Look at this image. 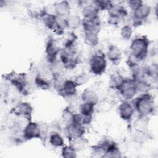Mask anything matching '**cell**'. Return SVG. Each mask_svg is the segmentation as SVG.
I'll list each match as a JSON object with an SVG mask.
<instances>
[{
  "mask_svg": "<svg viewBox=\"0 0 158 158\" xmlns=\"http://www.w3.org/2000/svg\"><path fill=\"white\" fill-rule=\"evenodd\" d=\"M81 99L85 102L96 104L98 101V96L95 91L90 89H86L81 94Z\"/></svg>",
  "mask_w": 158,
  "mask_h": 158,
  "instance_id": "2e32d148",
  "label": "cell"
},
{
  "mask_svg": "<svg viewBox=\"0 0 158 158\" xmlns=\"http://www.w3.org/2000/svg\"><path fill=\"white\" fill-rule=\"evenodd\" d=\"M67 133L70 138L73 139L82 136L85 133L84 125L70 123L66 128Z\"/></svg>",
  "mask_w": 158,
  "mask_h": 158,
  "instance_id": "8fae6325",
  "label": "cell"
},
{
  "mask_svg": "<svg viewBox=\"0 0 158 158\" xmlns=\"http://www.w3.org/2000/svg\"><path fill=\"white\" fill-rule=\"evenodd\" d=\"M56 15L60 17H67L70 15V6L67 1H61L54 5Z\"/></svg>",
  "mask_w": 158,
  "mask_h": 158,
  "instance_id": "7c38bea8",
  "label": "cell"
},
{
  "mask_svg": "<svg viewBox=\"0 0 158 158\" xmlns=\"http://www.w3.org/2000/svg\"><path fill=\"white\" fill-rule=\"evenodd\" d=\"M23 137L27 139L33 138H38L41 136V131L40 124L35 122H30L25 127L23 131Z\"/></svg>",
  "mask_w": 158,
  "mask_h": 158,
  "instance_id": "5b68a950",
  "label": "cell"
},
{
  "mask_svg": "<svg viewBox=\"0 0 158 158\" xmlns=\"http://www.w3.org/2000/svg\"><path fill=\"white\" fill-rule=\"evenodd\" d=\"M105 152V150L101 145L95 146L92 149V154L96 157H104Z\"/></svg>",
  "mask_w": 158,
  "mask_h": 158,
  "instance_id": "f546056e",
  "label": "cell"
},
{
  "mask_svg": "<svg viewBox=\"0 0 158 158\" xmlns=\"http://www.w3.org/2000/svg\"><path fill=\"white\" fill-rule=\"evenodd\" d=\"M128 4L130 8L134 11L140 5H141L143 4V2L139 0H131V1H129L128 2Z\"/></svg>",
  "mask_w": 158,
  "mask_h": 158,
  "instance_id": "1f68e13d",
  "label": "cell"
},
{
  "mask_svg": "<svg viewBox=\"0 0 158 158\" xmlns=\"http://www.w3.org/2000/svg\"><path fill=\"white\" fill-rule=\"evenodd\" d=\"M76 149L72 146H67L62 148V155L66 158H73L76 157Z\"/></svg>",
  "mask_w": 158,
  "mask_h": 158,
  "instance_id": "cb8c5ba5",
  "label": "cell"
},
{
  "mask_svg": "<svg viewBox=\"0 0 158 158\" xmlns=\"http://www.w3.org/2000/svg\"><path fill=\"white\" fill-rule=\"evenodd\" d=\"M122 57V53L118 47L114 45L110 46L107 51V57L114 64L118 62Z\"/></svg>",
  "mask_w": 158,
  "mask_h": 158,
  "instance_id": "9a60e30c",
  "label": "cell"
},
{
  "mask_svg": "<svg viewBox=\"0 0 158 158\" xmlns=\"http://www.w3.org/2000/svg\"><path fill=\"white\" fill-rule=\"evenodd\" d=\"M124 78L118 73H113L110 77L109 83L112 88L114 89H118L123 83Z\"/></svg>",
  "mask_w": 158,
  "mask_h": 158,
  "instance_id": "ffe728a7",
  "label": "cell"
},
{
  "mask_svg": "<svg viewBox=\"0 0 158 158\" xmlns=\"http://www.w3.org/2000/svg\"><path fill=\"white\" fill-rule=\"evenodd\" d=\"M96 6L99 10H104V9H109V8L112 5V2L109 1H93Z\"/></svg>",
  "mask_w": 158,
  "mask_h": 158,
  "instance_id": "f1b7e54d",
  "label": "cell"
},
{
  "mask_svg": "<svg viewBox=\"0 0 158 158\" xmlns=\"http://www.w3.org/2000/svg\"><path fill=\"white\" fill-rule=\"evenodd\" d=\"M146 75L151 78L157 80L158 73V67L156 64H152L146 69Z\"/></svg>",
  "mask_w": 158,
  "mask_h": 158,
  "instance_id": "d4e9b609",
  "label": "cell"
},
{
  "mask_svg": "<svg viewBox=\"0 0 158 158\" xmlns=\"http://www.w3.org/2000/svg\"><path fill=\"white\" fill-rule=\"evenodd\" d=\"M134 107L140 116L146 117L153 112L154 100L151 95L143 94L135 100Z\"/></svg>",
  "mask_w": 158,
  "mask_h": 158,
  "instance_id": "6da1fadb",
  "label": "cell"
},
{
  "mask_svg": "<svg viewBox=\"0 0 158 158\" xmlns=\"http://www.w3.org/2000/svg\"><path fill=\"white\" fill-rule=\"evenodd\" d=\"M89 79L88 76L85 73H81L76 77H75L74 79L72 80L73 82L75 83L77 86L81 85L86 83Z\"/></svg>",
  "mask_w": 158,
  "mask_h": 158,
  "instance_id": "83f0119b",
  "label": "cell"
},
{
  "mask_svg": "<svg viewBox=\"0 0 158 158\" xmlns=\"http://www.w3.org/2000/svg\"><path fill=\"white\" fill-rule=\"evenodd\" d=\"M147 138L145 131H136L133 134V139L137 142H143Z\"/></svg>",
  "mask_w": 158,
  "mask_h": 158,
  "instance_id": "4dcf8cb0",
  "label": "cell"
},
{
  "mask_svg": "<svg viewBox=\"0 0 158 158\" xmlns=\"http://www.w3.org/2000/svg\"><path fill=\"white\" fill-rule=\"evenodd\" d=\"M134 128L136 130L145 131L148 126V120L145 118V117L140 116L134 122Z\"/></svg>",
  "mask_w": 158,
  "mask_h": 158,
  "instance_id": "44dd1931",
  "label": "cell"
},
{
  "mask_svg": "<svg viewBox=\"0 0 158 158\" xmlns=\"http://www.w3.org/2000/svg\"><path fill=\"white\" fill-rule=\"evenodd\" d=\"M35 83L38 86L39 88H41L43 89H48L49 87V82L44 78L38 76L36 77L35 79Z\"/></svg>",
  "mask_w": 158,
  "mask_h": 158,
  "instance_id": "4316f807",
  "label": "cell"
},
{
  "mask_svg": "<svg viewBox=\"0 0 158 158\" xmlns=\"http://www.w3.org/2000/svg\"><path fill=\"white\" fill-rule=\"evenodd\" d=\"M99 11V9L96 6L94 2L92 1L91 4L83 7L82 13H83L84 19H94L96 17H98Z\"/></svg>",
  "mask_w": 158,
  "mask_h": 158,
  "instance_id": "4fadbf2b",
  "label": "cell"
},
{
  "mask_svg": "<svg viewBox=\"0 0 158 158\" xmlns=\"http://www.w3.org/2000/svg\"><path fill=\"white\" fill-rule=\"evenodd\" d=\"M65 19L67 27L70 29H76L78 28L82 23L80 17L75 14H70Z\"/></svg>",
  "mask_w": 158,
  "mask_h": 158,
  "instance_id": "e0dca14e",
  "label": "cell"
},
{
  "mask_svg": "<svg viewBox=\"0 0 158 158\" xmlns=\"http://www.w3.org/2000/svg\"><path fill=\"white\" fill-rule=\"evenodd\" d=\"M42 17L44 25L49 29H54L56 25V15L48 14L43 12Z\"/></svg>",
  "mask_w": 158,
  "mask_h": 158,
  "instance_id": "d6986e66",
  "label": "cell"
},
{
  "mask_svg": "<svg viewBox=\"0 0 158 158\" xmlns=\"http://www.w3.org/2000/svg\"><path fill=\"white\" fill-rule=\"evenodd\" d=\"M118 89L126 100L132 99L138 91L136 81L133 79H124Z\"/></svg>",
  "mask_w": 158,
  "mask_h": 158,
  "instance_id": "277c9868",
  "label": "cell"
},
{
  "mask_svg": "<svg viewBox=\"0 0 158 158\" xmlns=\"http://www.w3.org/2000/svg\"><path fill=\"white\" fill-rule=\"evenodd\" d=\"M32 111V107L27 102H20L15 107V112L25 117H30Z\"/></svg>",
  "mask_w": 158,
  "mask_h": 158,
  "instance_id": "5bb4252c",
  "label": "cell"
},
{
  "mask_svg": "<svg viewBox=\"0 0 158 158\" xmlns=\"http://www.w3.org/2000/svg\"><path fill=\"white\" fill-rule=\"evenodd\" d=\"M89 65L92 73L96 75L102 74L105 71L107 66L104 54L101 51L96 52L91 57Z\"/></svg>",
  "mask_w": 158,
  "mask_h": 158,
  "instance_id": "3957f363",
  "label": "cell"
},
{
  "mask_svg": "<svg viewBox=\"0 0 158 158\" xmlns=\"http://www.w3.org/2000/svg\"><path fill=\"white\" fill-rule=\"evenodd\" d=\"M94 105L89 102H83L80 107V114L85 116L92 115V114L94 111Z\"/></svg>",
  "mask_w": 158,
  "mask_h": 158,
  "instance_id": "7402d4cb",
  "label": "cell"
},
{
  "mask_svg": "<svg viewBox=\"0 0 158 158\" xmlns=\"http://www.w3.org/2000/svg\"><path fill=\"white\" fill-rule=\"evenodd\" d=\"M133 106L127 101L122 102L118 107L119 115L124 120H130L133 115Z\"/></svg>",
  "mask_w": 158,
  "mask_h": 158,
  "instance_id": "9c48e42d",
  "label": "cell"
},
{
  "mask_svg": "<svg viewBox=\"0 0 158 158\" xmlns=\"http://www.w3.org/2000/svg\"><path fill=\"white\" fill-rule=\"evenodd\" d=\"M49 142L54 147H60L64 145V139L57 132H54L49 136Z\"/></svg>",
  "mask_w": 158,
  "mask_h": 158,
  "instance_id": "603a6c76",
  "label": "cell"
},
{
  "mask_svg": "<svg viewBox=\"0 0 158 158\" xmlns=\"http://www.w3.org/2000/svg\"><path fill=\"white\" fill-rule=\"evenodd\" d=\"M149 41L144 37L137 38L133 40L130 45L131 54L136 58L138 60H141L146 56L148 50Z\"/></svg>",
  "mask_w": 158,
  "mask_h": 158,
  "instance_id": "7a4b0ae2",
  "label": "cell"
},
{
  "mask_svg": "<svg viewBox=\"0 0 158 158\" xmlns=\"http://www.w3.org/2000/svg\"><path fill=\"white\" fill-rule=\"evenodd\" d=\"M151 7L148 4L143 3L136 10L133 11V18L135 23H140L142 20L146 19L150 14Z\"/></svg>",
  "mask_w": 158,
  "mask_h": 158,
  "instance_id": "8992f818",
  "label": "cell"
},
{
  "mask_svg": "<svg viewBox=\"0 0 158 158\" xmlns=\"http://www.w3.org/2000/svg\"><path fill=\"white\" fill-rule=\"evenodd\" d=\"M81 24L85 32H93L98 34L100 30V21L98 17L91 19H83Z\"/></svg>",
  "mask_w": 158,
  "mask_h": 158,
  "instance_id": "ba28073f",
  "label": "cell"
},
{
  "mask_svg": "<svg viewBox=\"0 0 158 158\" xmlns=\"http://www.w3.org/2000/svg\"><path fill=\"white\" fill-rule=\"evenodd\" d=\"M132 33H133V30L131 27L128 25H126L122 28L121 31H120V35L123 40H128L131 38L132 35Z\"/></svg>",
  "mask_w": 158,
  "mask_h": 158,
  "instance_id": "484cf974",
  "label": "cell"
},
{
  "mask_svg": "<svg viewBox=\"0 0 158 158\" xmlns=\"http://www.w3.org/2000/svg\"><path fill=\"white\" fill-rule=\"evenodd\" d=\"M85 43L91 46L94 47L98 44V34L93 32H85Z\"/></svg>",
  "mask_w": 158,
  "mask_h": 158,
  "instance_id": "ac0fdd59",
  "label": "cell"
},
{
  "mask_svg": "<svg viewBox=\"0 0 158 158\" xmlns=\"http://www.w3.org/2000/svg\"><path fill=\"white\" fill-rule=\"evenodd\" d=\"M77 85L72 80H66L62 86L58 91L59 93L64 97H72L74 96L77 91Z\"/></svg>",
  "mask_w": 158,
  "mask_h": 158,
  "instance_id": "30bf717a",
  "label": "cell"
},
{
  "mask_svg": "<svg viewBox=\"0 0 158 158\" xmlns=\"http://www.w3.org/2000/svg\"><path fill=\"white\" fill-rule=\"evenodd\" d=\"M60 48L59 44L54 40H49L47 43L46 48V52L48 61L51 63H53L56 60V57L57 54L60 52Z\"/></svg>",
  "mask_w": 158,
  "mask_h": 158,
  "instance_id": "52a82bcc",
  "label": "cell"
}]
</instances>
